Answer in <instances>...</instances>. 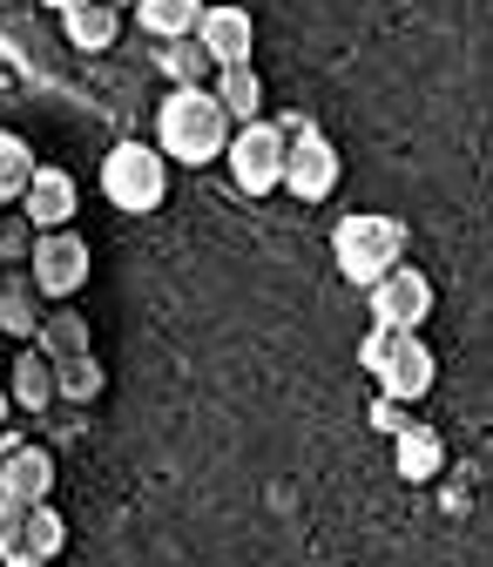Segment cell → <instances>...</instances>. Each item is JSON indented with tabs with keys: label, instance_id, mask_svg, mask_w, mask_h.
Segmentation results:
<instances>
[{
	"label": "cell",
	"instance_id": "6da1fadb",
	"mask_svg": "<svg viewBox=\"0 0 493 567\" xmlns=\"http://www.w3.org/2000/svg\"><path fill=\"white\" fill-rule=\"evenodd\" d=\"M237 122L224 115V102L209 89H176L163 109H156V150L170 163H217L230 150Z\"/></svg>",
	"mask_w": 493,
	"mask_h": 567
},
{
	"label": "cell",
	"instance_id": "e0dca14e",
	"mask_svg": "<svg viewBox=\"0 0 493 567\" xmlns=\"http://www.w3.org/2000/svg\"><path fill=\"white\" fill-rule=\"evenodd\" d=\"M34 150L14 135V128H0V203H21L28 196V183H34Z\"/></svg>",
	"mask_w": 493,
	"mask_h": 567
},
{
	"label": "cell",
	"instance_id": "8992f818",
	"mask_svg": "<svg viewBox=\"0 0 493 567\" xmlns=\"http://www.w3.org/2000/svg\"><path fill=\"white\" fill-rule=\"evenodd\" d=\"M285 150H291V135L257 115V122H244L230 135L224 163H230V176H237L244 196H270V189H285Z\"/></svg>",
	"mask_w": 493,
	"mask_h": 567
},
{
	"label": "cell",
	"instance_id": "52a82bcc",
	"mask_svg": "<svg viewBox=\"0 0 493 567\" xmlns=\"http://www.w3.org/2000/svg\"><path fill=\"white\" fill-rule=\"evenodd\" d=\"M28 277L41 298H75L89 284V237L75 230H41L34 250H28Z\"/></svg>",
	"mask_w": 493,
	"mask_h": 567
},
{
	"label": "cell",
	"instance_id": "ac0fdd59",
	"mask_svg": "<svg viewBox=\"0 0 493 567\" xmlns=\"http://www.w3.org/2000/svg\"><path fill=\"white\" fill-rule=\"evenodd\" d=\"M68 547V520L41 501V507H28V527H21V554H34V560H54Z\"/></svg>",
	"mask_w": 493,
	"mask_h": 567
},
{
	"label": "cell",
	"instance_id": "7c38bea8",
	"mask_svg": "<svg viewBox=\"0 0 493 567\" xmlns=\"http://www.w3.org/2000/svg\"><path fill=\"white\" fill-rule=\"evenodd\" d=\"M392 466H399V480H412V486H427V480H440V466H446V446H440V433L433 425H405V433L392 440Z\"/></svg>",
	"mask_w": 493,
	"mask_h": 567
},
{
	"label": "cell",
	"instance_id": "277c9868",
	"mask_svg": "<svg viewBox=\"0 0 493 567\" xmlns=\"http://www.w3.org/2000/svg\"><path fill=\"white\" fill-rule=\"evenodd\" d=\"M102 196L122 209V217H150V209L170 196V156L150 150V142H115L102 163Z\"/></svg>",
	"mask_w": 493,
	"mask_h": 567
},
{
	"label": "cell",
	"instance_id": "8fae6325",
	"mask_svg": "<svg viewBox=\"0 0 493 567\" xmlns=\"http://www.w3.org/2000/svg\"><path fill=\"white\" fill-rule=\"evenodd\" d=\"M0 493L21 501V507H41L48 493H54V460L41 446H14L8 460H0Z\"/></svg>",
	"mask_w": 493,
	"mask_h": 567
},
{
	"label": "cell",
	"instance_id": "484cf974",
	"mask_svg": "<svg viewBox=\"0 0 493 567\" xmlns=\"http://www.w3.org/2000/svg\"><path fill=\"white\" fill-rule=\"evenodd\" d=\"M109 8H122V0H109Z\"/></svg>",
	"mask_w": 493,
	"mask_h": 567
},
{
	"label": "cell",
	"instance_id": "4fadbf2b",
	"mask_svg": "<svg viewBox=\"0 0 493 567\" xmlns=\"http://www.w3.org/2000/svg\"><path fill=\"white\" fill-rule=\"evenodd\" d=\"M61 28H68V48L102 54V48H115V34H122V8H109V0H82V8L61 14Z\"/></svg>",
	"mask_w": 493,
	"mask_h": 567
},
{
	"label": "cell",
	"instance_id": "d4e9b609",
	"mask_svg": "<svg viewBox=\"0 0 493 567\" xmlns=\"http://www.w3.org/2000/svg\"><path fill=\"white\" fill-rule=\"evenodd\" d=\"M41 8H54V14H68V8H82V0H41Z\"/></svg>",
	"mask_w": 493,
	"mask_h": 567
},
{
	"label": "cell",
	"instance_id": "9c48e42d",
	"mask_svg": "<svg viewBox=\"0 0 493 567\" xmlns=\"http://www.w3.org/2000/svg\"><path fill=\"white\" fill-rule=\"evenodd\" d=\"M75 176L68 169H34V183H28V196H21V217H28V230H68V217H75Z\"/></svg>",
	"mask_w": 493,
	"mask_h": 567
},
{
	"label": "cell",
	"instance_id": "30bf717a",
	"mask_svg": "<svg viewBox=\"0 0 493 567\" xmlns=\"http://www.w3.org/2000/svg\"><path fill=\"white\" fill-rule=\"evenodd\" d=\"M196 41H203V54L217 61V68H250V41H257V28H250L244 8H203Z\"/></svg>",
	"mask_w": 493,
	"mask_h": 567
},
{
	"label": "cell",
	"instance_id": "603a6c76",
	"mask_svg": "<svg viewBox=\"0 0 493 567\" xmlns=\"http://www.w3.org/2000/svg\"><path fill=\"white\" fill-rule=\"evenodd\" d=\"M372 425H379V433H392V440H399L405 425H412V405H399V399H386V392H379V405H372Z\"/></svg>",
	"mask_w": 493,
	"mask_h": 567
},
{
	"label": "cell",
	"instance_id": "5bb4252c",
	"mask_svg": "<svg viewBox=\"0 0 493 567\" xmlns=\"http://www.w3.org/2000/svg\"><path fill=\"white\" fill-rule=\"evenodd\" d=\"M135 21L156 41H189L203 28V0H135Z\"/></svg>",
	"mask_w": 493,
	"mask_h": 567
},
{
	"label": "cell",
	"instance_id": "ba28073f",
	"mask_svg": "<svg viewBox=\"0 0 493 567\" xmlns=\"http://www.w3.org/2000/svg\"><path fill=\"white\" fill-rule=\"evenodd\" d=\"M372 324H392V331H419L433 318V277L427 270H412V264H399L392 277H379L372 284Z\"/></svg>",
	"mask_w": 493,
	"mask_h": 567
},
{
	"label": "cell",
	"instance_id": "5b68a950",
	"mask_svg": "<svg viewBox=\"0 0 493 567\" xmlns=\"http://www.w3.org/2000/svg\"><path fill=\"white\" fill-rule=\"evenodd\" d=\"M291 135V150H285V189L298 196V203H325L331 189H338V150H331V135L298 109V115H285L277 122Z\"/></svg>",
	"mask_w": 493,
	"mask_h": 567
},
{
	"label": "cell",
	"instance_id": "ffe728a7",
	"mask_svg": "<svg viewBox=\"0 0 493 567\" xmlns=\"http://www.w3.org/2000/svg\"><path fill=\"white\" fill-rule=\"evenodd\" d=\"M209 68H217V61L203 54V41H196V34H189V41H163V75H170L176 89H203Z\"/></svg>",
	"mask_w": 493,
	"mask_h": 567
},
{
	"label": "cell",
	"instance_id": "7402d4cb",
	"mask_svg": "<svg viewBox=\"0 0 493 567\" xmlns=\"http://www.w3.org/2000/svg\"><path fill=\"white\" fill-rule=\"evenodd\" d=\"M21 527H28V507L0 493V560H14V554H21Z\"/></svg>",
	"mask_w": 493,
	"mask_h": 567
},
{
	"label": "cell",
	"instance_id": "9a60e30c",
	"mask_svg": "<svg viewBox=\"0 0 493 567\" xmlns=\"http://www.w3.org/2000/svg\"><path fill=\"white\" fill-rule=\"evenodd\" d=\"M224 102V115L244 128V122H257V109H264V82H257V68H217V89H209Z\"/></svg>",
	"mask_w": 493,
	"mask_h": 567
},
{
	"label": "cell",
	"instance_id": "7a4b0ae2",
	"mask_svg": "<svg viewBox=\"0 0 493 567\" xmlns=\"http://www.w3.org/2000/svg\"><path fill=\"white\" fill-rule=\"evenodd\" d=\"M359 365H366V379H379V392L399 399V405H419V399L440 385L433 344L419 338V331H392V324H372V331H366Z\"/></svg>",
	"mask_w": 493,
	"mask_h": 567
},
{
	"label": "cell",
	"instance_id": "cb8c5ba5",
	"mask_svg": "<svg viewBox=\"0 0 493 567\" xmlns=\"http://www.w3.org/2000/svg\"><path fill=\"white\" fill-rule=\"evenodd\" d=\"M0 567H48V560H34V554H14V560H0Z\"/></svg>",
	"mask_w": 493,
	"mask_h": 567
},
{
	"label": "cell",
	"instance_id": "2e32d148",
	"mask_svg": "<svg viewBox=\"0 0 493 567\" xmlns=\"http://www.w3.org/2000/svg\"><path fill=\"white\" fill-rule=\"evenodd\" d=\"M34 277L28 270H14V277H0V331H14V338H34L41 331V318H34Z\"/></svg>",
	"mask_w": 493,
	"mask_h": 567
},
{
	"label": "cell",
	"instance_id": "d6986e66",
	"mask_svg": "<svg viewBox=\"0 0 493 567\" xmlns=\"http://www.w3.org/2000/svg\"><path fill=\"white\" fill-rule=\"evenodd\" d=\"M54 392H61V385H54V359H48V351H28V359L14 365V399H21L28 412H41Z\"/></svg>",
	"mask_w": 493,
	"mask_h": 567
},
{
	"label": "cell",
	"instance_id": "3957f363",
	"mask_svg": "<svg viewBox=\"0 0 493 567\" xmlns=\"http://www.w3.org/2000/svg\"><path fill=\"white\" fill-rule=\"evenodd\" d=\"M331 264L345 284L372 291L379 277H392L405 264V224L399 217H379V209H351V217L331 230Z\"/></svg>",
	"mask_w": 493,
	"mask_h": 567
},
{
	"label": "cell",
	"instance_id": "44dd1931",
	"mask_svg": "<svg viewBox=\"0 0 493 567\" xmlns=\"http://www.w3.org/2000/svg\"><path fill=\"white\" fill-rule=\"evenodd\" d=\"M54 385H61L68 399H95V392H102V372H95L89 351H75V359H54Z\"/></svg>",
	"mask_w": 493,
	"mask_h": 567
}]
</instances>
